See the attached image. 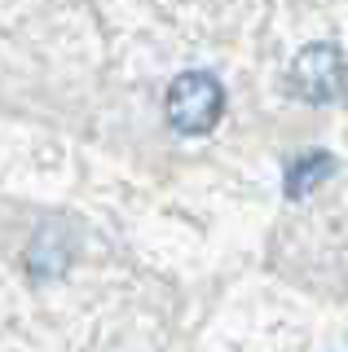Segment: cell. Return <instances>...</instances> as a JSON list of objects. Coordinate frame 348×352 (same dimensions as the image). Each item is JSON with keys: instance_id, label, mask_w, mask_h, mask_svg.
Listing matches in <instances>:
<instances>
[{"instance_id": "obj_1", "label": "cell", "mask_w": 348, "mask_h": 352, "mask_svg": "<svg viewBox=\"0 0 348 352\" xmlns=\"http://www.w3.org/2000/svg\"><path fill=\"white\" fill-rule=\"evenodd\" d=\"M163 110H168V124L177 128L181 137H203V132H212L225 115V84L216 80L212 71H181L177 80L168 84Z\"/></svg>"}, {"instance_id": "obj_2", "label": "cell", "mask_w": 348, "mask_h": 352, "mask_svg": "<svg viewBox=\"0 0 348 352\" xmlns=\"http://www.w3.org/2000/svg\"><path fill=\"white\" fill-rule=\"evenodd\" d=\"M287 84L300 102L309 106H335L348 97V58L340 44L318 40V44H304V49L291 58Z\"/></svg>"}, {"instance_id": "obj_3", "label": "cell", "mask_w": 348, "mask_h": 352, "mask_svg": "<svg viewBox=\"0 0 348 352\" xmlns=\"http://www.w3.org/2000/svg\"><path fill=\"white\" fill-rule=\"evenodd\" d=\"M335 172V154L331 150H309L300 159L287 163V176H282V194L287 198H309L322 181H331Z\"/></svg>"}]
</instances>
